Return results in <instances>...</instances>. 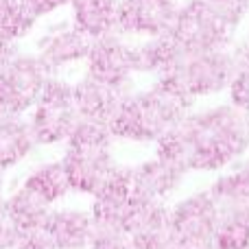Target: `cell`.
<instances>
[{"label": "cell", "instance_id": "28", "mask_svg": "<svg viewBox=\"0 0 249 249\" xmlns=\"http://www.w3.org/2000/svg\"><path fill=\"white\" fill-rule=\"evenodd\" d=\"M13 245V228L9 223L4 201H0V249H11Z\"/></svg>", "mask_w": 249, "mask_h": 249}, {"label": "cell", "instance_id": "18", "mask_svg": "<svg viewBox=\"0 0 249 249\" xmlns=\"http://www.w3.org/2000/svg\"><path fill=\"white\" fill-rule=\"evenodd\" d=\"M181 53H184V48H181L168 33L144 37L142 44H136L138 72L162 77V74H166L168 70L177 64Z\"/></svg>", "mask_w": 249, "mask_h": 249}, {"label": "cell", "instance_id": "29", "mask_svg": "<svg viewBox=\"0 0 249 249\" xmlns=\"http://www.w3.org/2000/svg\"><path fill=\"white\" fill-rule=\"evenodd\" d=\"M16 53H18V42H13V39L0 35V68H2Z\"/></svg>", "mask_w": 249, "mask_h": 249}, {"label": "cell", "instance_id": "30", "mask_svg": "<svg viewBox=\"0 0 249 249\" xmlns=\"http://www.w3.org/2000/svg\"><path fill=\"white\" fill-rule=\"evenodd\" d=\"M232 48H234V53H236L238 61H249V33L236 44V46H232Z\"/></svg>", "mask_w": 249, "mask_h": 249}, {"label": "cell", "instance_id": "6", "mask_svg": "<svg viewBox=\"0 0 249 249\" xmlns=\"http://www.w3.org/2000/svg\"><path fill=\"white\" fill-rule=\"evenodd\" d=\"M29 124L37 144H59L70 138L77 123L81 121L74 103L72 83L53 74L48 79L37 103L29 112Z\"/></svg>", "mask_w": 249, "mask_h": 249}, {"label": "cell", "instance_id": "2", "mask_svg": "<svg viewBox=\"0 0 249 249\" xmlns=\"http://www.w3.org/2000/svg\"><path fill=\"white\" fill-rule=\"evenodd\" d=\"M193 101L164 81L149 90L129 92L109 121L114 138L131 142H158L190 114Z\"/></svg>", "mask_w": 249, "mask_h": 249}, {"label": "cell", "instance_id": "24", "mask_svg": "<svg viewBox=\"0 0 249 249\" xmlns=\"http://www.w3.org/2000/svg\"><path fill=\"white\" fill-rule=\"evenodd\" d=\"M88 247L90 249H133L123 225L109 223V221H99V219H94V223H92V234H90Z\"/></svg>", "mask_w": 249, "mask_h": 249}, {"label": "cell", "instance_id": "26", "mask_svg": "<svg viewBox=\"0 0 249 249\" xmlns=\"http://www.w3.org/2000/svg\"><path fill=\"white\" fill-rule=\"evenodd\" d=\"M221 16L228 20L232 29H241V24L249 16V0H208Z\"/></svg>", "mask_w": 249, "mask_h": 249}, {"label": "cell", "instance_id": "32", "mask_svg": "<svg viewBox=\"0 0 249 249\" xmlns=\"http://www.w3.org/2000/svg\"><path fill=\"white\" fill-rule=\"evenodd\" d=\"M171 249H184V247H171Z\"/></svg>", "mask_w": 249, "mask_h": 249}, {"label": "cell", "instance_id": "8", "mask_svg": "<svg viewBox=\"0 0 249 249\" xmlns=\"http://www.w3.org/2000/svg\"><path fill=\"white\" fill-rule=\"evenodd\" d=\"M171 212L173 247L212 249L221 212L208 190L181 199Z\"/></svg>", "mask_w": 249, "mask_h": 249}, {"label": "cell", "instance_id": "23", "mask_svg": "<svg viewBox=\"0 0 249 249\" xmlns=\"http://www.w3.org/2000/svg\"><path fill=\"white\" fill-rule=\"evenodd\" d=\"M37 24L33 16L26 11L22 0H0V35L13 39H22Z\"/></svg>", "mask_w": 249, "mask_h": 249}, {"label": "cell", "instance_id": "3", "mask_svg": "<svg viewBox=\"0 0 249 249\" xmlns=\"http://www.w3.org/2000/svg\"><path fill=\"white\" fill-rule=\"evenodd\" d=\"M114 133L107 123L81 118L66 140L64 166L68 173L70 188L94 197L121 166L112 155Z\"/></svg>", "mask_w": 249, "mask_h": 249}, {"label": "cell", "instance_id": "7", "mask_svg": "<svg viewBox=\"0 0 249 249\" xmlns=\"http://www.w3.org/2000/svg\"><path fill=\"white\" fill-rule=\"evenodd\" d=\"M53 72L37 53L18 51L0 68V112L24 116L37 103Z\"/></svg>", "mask_w": 249, "mask_h": 249}, {"label": "cell", "instance_id": "11", "mask_svg": "<svg viewBox=\"0 0 249 249\" xmlns=\"http://www.w3.org/2000/svg\"><path fill=\"white\" fill-rule=\"evenodd\" d=\"M133 249H171V212L162 201H138L123 223Z\"/></svg>", "mask_w": 249, "mask_h": 249}, {"label": "cell", "instance_id": "25", "mask_svg": "<svg viewBox=\"0 0 249 249\" xmlns=\"http://www.w3.org/2000/svg\"><path fill=\"white\" fill-rule=\"evenodd\" d=\"M230 103L249 116V61H241L230 81Z\"/></svg>", "mask_w": 249, "mask_h": 249}, {"label": "cell", "instance_id": "13", "mask_svg": "<svg viewBox=\"0 0 249 249\" xmlns=\"http://www.w3.org/2000/svg\"><path fill=\"white\" fill-rule=\"evenodd\" d=\"M184 175V168L177 166L171 160L162 158V155H155L149 162L127 168L129 186H131L138 201H162V199H166L168 195L177 190Z\"/></svg>", "mask_w": 249, "mask_h": 249}, {"label": "cell", "instance_id": "10", "mask_svg": "<svg viewBox=\"0 0 249 249\" xmlns=\"http://www.w3.org/2000/svg\"><path fill=\"white\" fill-rule=\"evenodd\" d=\"M179 0H121L118 2V31L123 35L153 37L168 33Z\"/></svg>", "mask_w": 249, "mask_h": 249}, {"label": "cell", "instance_id": "17", "mask_svg": "<svg viewBox=\"0 0 249 249\" xmlns=\"http://www.w3.org/2000/svg\"><path fill=\"white\" fill-rule=\"evenodd\" d=\"M37 146L24 116L0 112V168H11Z\"/></svg>", "mask_w": 249, "mask_h": 249}, {"label": "cell", "instance_id": "33", "mask_svg": "<svg viewBox=\"0 0 249 249\" xmlns=\"http://www.w3.org/2000/svg\"><path fill=\"white\" fill-rule=\"evenodd\" d=\"M247 118H249V116H247Z\"/></svg>", "mask_w": 249, "mask_h": 249}, {"label": "cell", "instance_id": "22", "mask_svg": "<svg viewBox=\"0 0 249 249\" xmlns=\"http://www.w3.org/2000/svg\"><path fill=\"white\" fill-rule=\"evenodd\" d=\"M212 249H249V208L221 212Z\"/></svg>", "mask_w": 249, "mask_h": 249}, {"label": "cell", "instance_id": "19", "mask_svg": "<svg viewBox=\"0 0 249 249\" xmlns=\"http://www.w3.org/2000/svg\"><path fill=\"white\" fill-rule=\"evenodd\" d=\"M4 210H7L13 234H22V232L39 228V225L46 221L48 212H51L53 208H51V203H46L31 188L22 186V188H18L16 193L4 201Z\"/></svg>", "mask_w": 249, "mask_h": 249}, {"label": "cell", "instance_id": "5", "mask_svg": "<svg viewBox=\"0 0 249 249\" xmlns=\"http://www.w3.org/2000/svg\"><path fill=\"white\" fill-rule=\"evenodd\" d=\"M168 35L186 53H195L232 46L236 29H232L208 0H186L179 2Z\"/></svg>", "mask_w": 249, "mask_h": 249}, {"label": "cell", "instance_id": "16", "mask_svg": "<svg viewBox=\"0 0 249 249\" xmlns=\"http://www.w3.org/2000/svg\"><path fill=\"white\" fill-rule=\"evenodd\" d=\"M121 0H70V22L90 39L118 31Z\"/></svg>", "mask_w": 249, "mask_h": 249}, {"label": "cell", "instance_id": "15", "mask_svg": "<svg viewBox=\"0 0 249 249\" xmlns=\"http://www.w3.org/2000/svg\"><path fill=\"white\" fill-rule=\"evenodd\" d=\"M92 212L86 210H51L44 221L53 249H86L92 234Z\"/></svg>", "mask_w": 249, "mask_h": 249}, {"label": "cell", "instance_id": "21", "mask_svg": "<svg viewBox=\"0 0 249 249\" xmlns=\"http://www.w3.org/2000/svg\"><path fill=\"white\" fill-rule=\"evenodd\" d=\"M26 188H31L35 195L44 199L46 203H57L70 193V179L66 173L64 162H48L44 166L35 168L24 181Z\"/></svg>", "mask_w": 249, "mask_h": 249}, {"label": "cell", "instance_id": "20", "mask_svg": "<svg viewBox=\"0 0 249 249\" xmlns=\"http://www.w3.org/2000/svg\"><path fill=\"white\" fill-rule=\"evenodd\" d=\"M208 193L219 206V212L243 210L249 208V162L232 166L225 175H221Z\"/></svg>", "mask_w": 249, "mask_h": 249}, {"label": "cell", "instance_id": "27", "mask_svg": "<svg viewBox=\"0 0 249 249\" xmlns=\"http://www.w3.org/2000/svg\"><path fill=\"white\" fill-rule=\"evenodd\" d=\"M26 7V11L35 18V20H42L46 16H53L59 9L70 7V0H22Z\"/></svg>", "mask_w": 249, "mask_h": 249}, {"label": "cell", "instance_id": "9", "mask_svg": "<svg viewBox=\"0 0 249 249\" xmlns=\"http://www.w3.org/2000/svg\"><path fill=\"white\" fill-rule=\"evenodd\" d=\"M86 74L105 81L109 86L131 90V79L138 72L136 44L127 42V35L121 31L101 35L92 39L90 53L86 57Z\"/></svg>", "mask_w": 249, "mask_h": 249}, {"label": "cell", "instance_id": "12", "mask_svg": "<svg viewBox=\"0 0 249 249\" xmlns=\"http://www.w3.org/2000/svg\"><path fill=\"white\" fill-rule=\"evenodd\" d=\"M92 39L70 24H55L37 39V57L53 74L79 61H86Z\"/></svg>", "mask_w": 249, "mask_h": 249}, {"label": "cell", "instance_id": "1", "mask_svg": "<svg viewBox=\"0 0 249 249\" xmlns=\"http://www.w3.org/2000/svg\"><path fill=\"white\" fill-rule=\"evenodd\" d=\"M249 149V118L232 103L190 112L158 140V155L184 171H216Z\"/></svg>", "mask_w": 249, "mask_h": 249}, {"label": "cell", "instance_id": "14", "mask_svg": "<svg viewBox=\"0 0 249 249\" xmlns=\"http://www.w3.org/2000/svg\"><path fill=\"white\" fill-rule=\"evenodd\" d=\"M72 92L79 116L88 118V121H99L109 124L118 105L123 103V99L131 90L109 86V83L99 81V79L90 77V74H83L77 83H72Z\"/></svg>", "mask_w": 249, "mask_h": 249}, {"label": "cell", "instance_id": "4", "mask_svg": "<svg viewBox=\"0 0 249 249\" xmlns=\"http://www.w3.org/2000/svg\"><path fill=\"white\" fill-rule=\"evenodd\" d=\"M238 64L241 61L232 46L195 53L184 51L177 64L166 74L158 77V81L173 86L195 103L197 99L214 96L228 90Z\"/></svg>", "mask_w": 249, "mask_h": 249}, {"label": "cell", "instance_id": "31", "mask_svg": "<svg viewBox=\"0 0 249 249\" xmlns=\"http://www.w3.org/2000/svg\"><path fill=\"white\" fill-rule=\"evenodd\" d=\"M2 188H4V179H2V168H0V197H2ZM2 201V199H0Z\"/></svg>", "mask_w": 249, "mask_h": 249}]
</instances>
